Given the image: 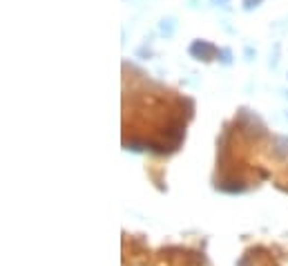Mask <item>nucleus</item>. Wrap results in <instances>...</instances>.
I'll use <instances>...</instances> for the list:
<instances>
[{
	"instance_id": "3",
	"label": "nucleus",
	"mask_w": 288,
	"mask_h": 266,
	"mask_svg": "<svg viewBox=\"0 0 288 266\" xmlns=\"http://www.w3.org/2000/svg\"><path fill=\"white\" fill-rule=\"evenodd\" d=\"M221 65H232V49L230 47H219V56H217Z\"/></svg>"
},
{
	"instance_id": "7",
	"label": "nucleus",
	"mask_w": 288,
	"mask_h": 266,
	"mask_svg": "<svg viewBox=\"0 0 288 266\" xmlns=\"http://www.w3.org/2000/svg\"><path fill=\"white\" fill-rule=\"evenodd\" d=\"M212 5H217V7H226V5H230V0H210Z\"/></svg>"
},
{
	"instance_id": "2",
	"label": "nucleus",
	"mask_w": 288,
	"mask_h": 266,
	"mask_svg": "<svg viewBox=\"0 0 288 266\" xmlns=\"http://www.w3.org/2000/svg\"><path fill=\"white\" fill-rule=\"evenodd\" d=\"M159 34L163 38H172L176 34V18L174 16H166V18L159 20Z\"/></svg>"
},
{
	"instance_id": "8",
	"label": "nucleus",
	"mask_w": 288,
	"mask_h": 266,
	"mask_svg": "<svg viewBox=\"0 0 288 266\" xmlns=\"http://www.w3.org/2000/svg\"><path fill=\"white\" fill-rule=\"evenodd\" d=\"M286 119H288V112H286Z\"/></svg>"
},
{
	"instance_id": "1",
	"label": "nucleus",
	"mask_w": 288,
	"mask_h": 266,
	"mask_svg": "<svg viewBox=\"0 0 288 266\" xmlns=\"http://www.w3.org/2000/svg\"><path fill=\"white\" fill-rule=\"evenodd\" d=\"M188 54H190L192 58H197V61H201V63H210V61H217V56H219V47H217L215 43H210V40L197 38V40H192L190 43Z\"/></svg>"
},
{
	"instance_id": "4",
	"label": "nucleus",
	"mask_w": 288,
	"mask_h": 266,
	"mask_svg": "<svg viewBox=\"0 0 288 266\" xmlns=\"http://www.w3.org/2000/svg\"><path fill=\"white\" fill-rule=\"evenodd\" d=\"M261 2H264V0H241V7H244L246 11H253V9H257Z\"/></svg>"
},
{
	"instance_id": "5",
	"label": "nucleus",
	"mask_w": 288,
	"mask_h": 266,
	"mask_svg": "<svg viewBox=\"0 0 288 266\" xmlns=\"http://www.w3.org/2000/svg\"><path fill=\"white\" fill-rule=\"evenodd\" d=\"M137 56L141 58V61H147V58H152V49L147 47V43L143 45V47H139V49H137Z\"/></svg>"
},
{
	"instance_id": "6",
	"label": "nucleus",
	"mask_w": 288,
	"mask_h": 266,
	"mask_svg": "<svg viewBox=\"0 0 288 266\" xmlns=\"http://www.w3.org/2000/svg\"><path fill=\"white\" fill-rule=\"evenodd\" d=\"M255 54H257V52H255L253 47H246V61H253V56H255Z\"/></svg>"
}]
</instances>
